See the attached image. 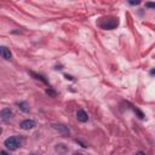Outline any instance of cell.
Here are the masks:
<instances>
[{"instance_id":"1","label":"cell","mask_w":155,"mask_h":155,"mask_svg":"<svg viewBox=\"0 0 155 155\" xmlns=\"http://www.w3.org/2000/svg\"><path fill=\"white\" fill-rule=\"evenodd\" d=\"M21 143H22V139L17 136H14V137H10L7 139H5V147L10 150H17L20 147H21Z\"/></svg>"},{"instance_id":"2","label":"cell","mask_w":155,"mask_h":155,"mask_svg":"<svg viewBox=\"0 0 155 155\" xmlns=\"http://www.w3.org/2000/svg\"><path fill=\"white\" fill-rule=\"evenodd\" d=\"M119 24V20L118 18H108V20H103L99 23V27L102 29H107V30H112L115 29Z\"/></svg>"},{"instance_id":"3","label":"cell","mask_w":155,"mask_h":155,"mask_svg":"<svg viewBox=\"0 0 155 155\" xmlns=\"http://www.w3.org/2000/svg\"><path fill=\"white\" fill-rule=\"evenodd\" d=\"M52 127L55 128L56 131H58L62 136H69V135H70L69 128H68V126H66V125H62V124H52Z\"/></svg>"},{"instance_id":"4","label":"cell","mask_w":155,"mask_h":155,"mask_svg":"<svg viewBox=\"0 0 155 155\" xmlns=\"http://www.w3.org/2000/svg\"><path fill=\"white\" fill-rule=\"evenodd\" d=\"M0 118H1L4 121H9L14 118V113H12V110L10 108H5L0 112Z\"/></svg>"},{"instance_id":"5","label":"cell","mask_w":155,"mask_h":155,"mask_svg":"<svg viewBox=\"0 0 155 155\" xmlns=\"http://www.w3.org/2000/svg\"><path fill=\"white\" fill-rule=\"evenodd\" d=\"M20 126H21L22 130H32V128H34V127L36 126V124H35L34 120H29V119H27V120H23V121L21 122Z\"/></svg>"},{"instance_id":"6","label":"cell","mask_w":155,"mask_h":155,"mask_svg":"<svg viewBox=\"0 0 155 155\" xmlns=\"http://www.w3.org/2000/svg\"><path fill=\"white\" fill-rule=\"evenodd\" d=\"M0 56H1L4 59H11L12 54L10 49H7L6 46H0Z\"/></svg>"},{"instance_id":"7","label":"cell","mask_w":155,"mask_h":155,"mask_svg":"<svg viewBox=\"0 0 155 155\" xmlns=\"http://www.w3.org/2000/svg\"><path fill=\"white\" fill-rule=\"evenodd\" d=\"M76 118H78V120H79L80 122H86L88 120V115H87V113L85 110L79 109V110H78V113H76Z\"/></svg>"},{"instance_id":"8","label":"cell","mask_w":155,"mask_h":155,"mask_svg":"<svg viewBox=\"0 0 155 155\" xmlns=\"http://www.w3.org/2000/svg\"><path fill=\"white\" fill-rule=\"evenodd\" d=\"M55 150H56L58 154L64 155L66 153H68V147L64 146V144H62V143H59V144H57V146L55 147Z\"/></svg>"},{"instance_id":"9","label":"cell","mask_w":155,"mask_h":155,"mask_svg":"<svg viewBox=\"0 0 155 155\" xmlns=\"http://www.w3.org/2000/svg\"><path fill=\"white\" fill-rule=\"evenodd\" d=\"M16 104H17V107H18L22 112H24V113H28V112L30 110V107H29V104H28L27 102H17Z\"/></svg>"},{"instance_id":"10","label":"cell","mask_w":155,"mask_h":155,"mask_svg":"<svg viewBox=\"0 0 155 155\" xmlns=\"http://www.w3.org/2000/svg\"><path fill=\"white\" fill-rule=\"evenodd\" d=\"M29 74H30L33 78H34V79H36V80H40V81H43L44 84L49 85V81L45 79V76H44V75H41V74H38V73H34V72H30Z\"/></svg>"},{"instance_id":"11","label":"cell","mask_w":155,"mask_h":155,"mask_svg":"<svg viewBox=\"0 0 155 155\" xmlns=\"http://www.w3.org/2000/svg\"><path fill=\"white\" fill-rule=\"evenodd\" d=\"M46 93H47L49 96H51V97H56V96H57V92L55 91V90L50 88V87H49V88L46 90Z\"/></svg>"},{"instance_id":"12","label":"cell","mask_w":155,"mask_h":155,"mask_svg":"<svg viewBox=\"0 0 155 155\" xmlns=\"http://www.w3.org/2000/svg\"><path fill=\"white\" fill-rule=\"evenodd\" d=\"M132 108H133V110H135V112H136V113L138 114V118H139V119H143V118H144L143 113H142V112H141L139 109H137V108H135V107H132Z\"/></svg>"},{"instance_id":"13","label":"cell","mask_w":155,"mask_h":155,"mask_svg":"<svg viewBox=\"0 0 155 155\" xmlns=\"http://www.w3.org/2000/svg\"><path fill=\"white\" fill-rule=\"evenodd\" d=\"M146 6L149 7V9H154V7H155V4H153V3H147Z\"/></svg>"},{"instance_id":"14","label":"cell","mask_w":155,"mask_h":155,"mask_svg":"<svg viewBox=\"0 0 155 155\" xmlns=\"http://www.w3.org/2000/svg\"><path fill=\"white\" fill-rule=\"evenodd\" d=\"M139 3H141V1H130V4H131V5H138Z\"/></svg>"},{"instance_id":"15","label":"cell","mask_w":155,"mask_h":155,"mask_svg":"<svg viewBox=\"0 0 155 155\" xmlns=\"http://www.w3.org/2000/svg\"><path fill=\"white\" fill-rule=\"evenodd\" d=\"M0 155H9L6 151H0Z\"/></svg>"},{"instance_id":"16","label":"cell","mask_w":155,"mask_h":155,"mask_svg":"<svg viewBox=\"0 0 155 155\" xmlns=\"http://www.w3.org/2000/svg\"><path fill=\"white\" fill-rule=\"evenodd\" d=\"M136 155H146V154H144V153H143V151H138V153H137V154H136Z\"/></svg>"},{"instance_id":"17","label":"cell","mask_w":155,"mask_h":155,"mask_svg":"<svg viewBox=\"0 0 155 155\" xmlns=\"http://www.w3.org/2000/svg\"><path fill=\"white\" fill-rule=\"evenodd\" d=\"M66 79H69V80H73V78L69 76V75H66Z\"/></svg>"},{"instance_id":"18","label":"cell","mask_w":155,"mask_h":155,"mask_svg":"<svg viewBox=\"0 0 155 155\" xmlns=\"http://www.w3.org/2000/svg\"><path fill=\"white\" fill-rule=\"evenodd\" d=\"M74 155H84V154H81V153H75Z\"/></svg>"},{"instance_id":"19","label":"cell","mask_w":155,"mask_h":155,"mask_svg":"<svg viewBox=\"0 0 155 155\" xmlns=\"http://www.w3.org/2000/svg\"><path fill=\"white\" fill-rule=\"evenodd\" d=\"M1 132H3V128H1V127H0V133H1Z\"/></svg>"},{"instance_id":"20","label":"cell","mask_w":155,"mask_h":155,"mask_svg":"<svg viewBox=\"0 0 155 155\" xmlns=\"http://www.w3.org/2000/svg\"><path fill=\"white\" fill-rule=\"evenodd\" d=\"M30 155H39V154H35V153H33V154H30Z\"/></svg>"}]
</instances>
